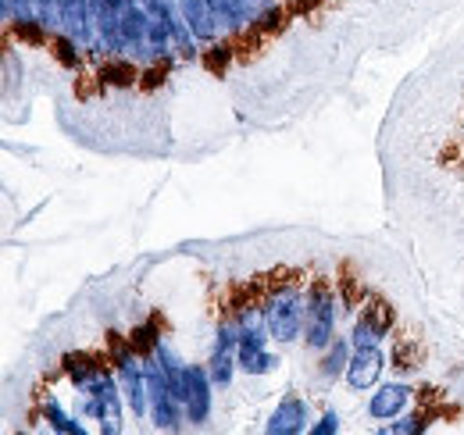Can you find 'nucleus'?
I'll return each mask as SVG.
<instances>
[{"label":"nucleus","mask_w":464,"mask_h":435,"mask_svg":"<svg viewBox=\"0 0 464 435\" xmlns=\"http://www.w3.org/2000/svg\"><path fill=\"white\" fill-rule=\"evenodd\" d=\"M265 318H268L272 335L283 339V343L296 339L300 328L307 325V296H304V289H300L293 278L290 282H279V285L268 293V300H265Z\"/></svg>","instance_id":"obj_1"},{"label":"nucleus","mask_w":464,"mask_h":435,"mask_svg":"<svg viewBox=\"0 0 464 435\" xmlns=\"http://www.w3.org/2000/svg\"><path fill=\"white\" fill-rule=\"evenodd\" d=\"M307 346L311 350H325L333 343V328H336V293L333 285L322 278L314 282V289L307 293Z\"/></svg>","instance_id":"obj_2"},{"label":"nucleus","mask_w":464,"mask_h":435,"mask_svg":"<svg viewBox=\"0 0 464 435\" xmlns=\"http://www.w3.org/2000/svg\"><path fill=\"white\" fill-rule=\"evenodd\" d=\"M82 396H86V414L101 421V432H121V396H118L111 372H104L97 382H90L82 389Z\"/></svg>","instance_id":"obj_3"},{"label":"nucleus","mask_w":464,"mask_h":435,"mask_svg":"<svg viewBox=\"0 0 464 435\" xmlns=\"http://www.w3.org/2000/svg\"><path fill=\"white\" fill-rule=\"evenodd\" d=\"M147 368V400H150V414L158 429H179V396L169 385V375L161 368V361H143Z\"/></svg>","instance_id":"obj_4"},{"label":"nucleus","mask_w":464,"mask_h":435,"mask_svg":"<svg viewBox=\"0 0 464 435\" xmlns=\"http://www.w3.org/2000/svg\"><path fill=\"white\" fill-rule=\"evenodd\" d=\"M179 400H182L186 418H189L193 425H204L208 414H211V372H204V368H189V364H186Z\"/></svg>","instance_id":"obj_5"},{"label":"nucleus","mask_w":464,"mask_h":435,"mask_svg":"<svg viewBox=\"0 0 464 435\" xmlns=\"http://www.w3.org/2000/svg\"><path fill=\"white\" fill-rule=\"evenodd\" d=\"M382 368H386V357H382L379 346H357L347 364L350 389H372L382 375Z\"/></svg>","instance_id":"obj_6"},{"label":"nucleus","mask_w":464,"mask_h":435,"mask_svg":"<svg viewBox=\"0 0 464 435\" xmlns=\"http://www.w3.org/2000/svg\"><path fill=\"white\" fill-rule=\"evenodd\" d=\"M390 325H393V311L390 307H382V304L364 307L357 325H353V346H379L390 335Z\"/></svg>","instance_id":"obj_7"},{"label":"nucleus","mask_w":464,"mask_h":435,"mask_svg":"<svg viewBox=\"0 0 464 435\" xmlns=\"http://www.w3.org/2000/svg\"><path fill=\"white\" fill-rule=\"evenodd\" d=\"M175 4H179L182 18H186V25L193 29L197 40H215L218 36V18L222 14L211 0H175Z\"/></svg>","instance_id":"obj_8"},{"label":"nucleus","mask_w":464,"mask_h":435,"mask_svg":"<svg viewBox=\"0 0 464 435\" xmlns=\"http://www.w3.org/2000/svg\"><path fill=\"white\" fill-rule=\"evenodd\" d=\"M304 429H307V403L300 396H286L276 407V414L268 418V425H265L268 435H296L304 432Z\"/></svg>","instance_id":"obj_9"},{"label":"nucleus","mask_w":464,"mask_h":435,"mask_svg":"<svg viewBox=\"0 0 464 435\" xmlns=\"http://www.w3.org/2000/svg\"><path fill=\"white\" fill-rule=\"evenodd\" d=\"M64 372H68V379L75 382V389L82 392L90 382H97L104 372H108V364L101 361V357H93V353H64Z\"/></svg>","instance_id":"obj_10"},{"label":"nucleus","mask_w":464,"mask_h":435,"mask_svg":"<svg viewBox=\"0 0 464 435\" xmlns=\"http://www.w3.org/2000/svg\"><path fill=\"white\" fill-rule=\"evenodd\" d=\"M407 400H411V389H407V385H401V382H393V385H382V389L372 396L368 411H372V418L390 421V418H397V414L404 411Z\"/></svg>","instance_id":"obj_11"},{"label":"nucleus","mask_w":464,"mask_h":435,"mask_svg":"<svg viewBox=\"0 0 464 435\" xmlns=\"http://www.w3.org/2000/svg\"><path fill=\"white\" fill-rule=\"evenodd\" d=\"M97 79H101V86H132V82L140 79V68H136L129 57L111 54L97 68Z\"/></svg>","instance_id":"obj_12"},{"label":"nucleus","mask_w":464,"mask_h":435,"mask_svg":"<svg viewBox=\"0 0 464 435\" xmlns=\"http://www.w3.org/2000/svg\"><path fill=\"white\" fill-rule=\"evenodd\" d=\"M350 364V350L343 339H336V343H329V353L322 357V375L325 379H340L343 372H347Z\"/></svg>","instance_id":"obj_13"},{"label":"nucleus","mask_w":464,"mask_h":435,"mask_svg":"<svg viewBox=\"0 0 464 435\" xmlns=\"http://www.w3.org/2000/svg\"><path fill=\"white\" fill-rule=\"evenodd\" d=\"M44 418L51 421V429H54V432H64V435H82V432H86V429H82V421L68 418V414L61 411L54 400H47V403H44Z\"/></svg>","instance_id":"obj_14"},{"label":"nucleus","mask_w":464,"mask_h":435,"mask_svg":"<svg viewBox=\"0 0 464 435\" xmlns=\"http://www.w3.org/2000/svg\"><path fill=\"white\" fill-rule=\"evenodd\" d=\"M132 346H136V353H143V357H150V353H158V346H161V339H158V325L150 322V325H140L132 328Z\"/></svg>","instance_id":"obj_15"},{"label":"nucleus","mask_w":464,"mask_h":435,"mask_svg":"<svg viewBox=\"0 0 464 435\" xmlns=\"http://www.w3.org/2000/svg\"><path fill=\"white\" fill-rule=\"evenodd\" d=\"M54 57H58L64 68H72V72H79V64H82V57H79V44H75L68 33L54 40Z\"/></svg>","instance_id":"obj_16"},{"label":"nucleus","mask_w":464,"mask_h":435,"mask_svg":"<svg viewBox=\"0 0 464 435\" xmlns=\"http://www.w3.org/2000/svg\"><path fill=\"white\" fill-rule=\"evenodd\" d=\"M226 22H250V0H211Z\"/></svg>","instance_id":"obj_17"},{"label":"nucleus","mask_w":464,"mask_h":435,"mask_svg":"<svg viewBox=\"0 0 464 435\" xmlns=\"http://www.w3.org/2000/svg\"><path fill=\"white\" fill-rule=\"evenodd\" d=\"M33 4H36V18H40L47 29L61 25V4L58 0H33Z\"/></svg>","instance_id":"obj_18"},{"label":"nucleus","mask_w":464,"mask_h":435,"mask_svg":"<svg viewBox=\"0 0 464 435\" xmlns=\"http://www.w3.org/2000/svg\"><path fill=\"white\" fill-rule=\"evenodd\" d=\"M33 14H36V4L33 0H4V22L33 18Z\"/></svg>","instance_id":"obj_19"},{"label":"nucleus","mask_w":464,"mask_h":435,"mask_svg":"<svg viewBox=\"0 0 464 435\" xmlns=\"http://www.w3.org/2000/svg\"><path fill=\"white\" fill-rule=\"evenodd\" d=\"M165 75H169V64L161 61V64H154V68H147L140 79H143V90H154L158 82H165Z\"/></svg>","instance_id":"obj_20"},{"label":"nucleus","mask_w":464,"mask_h":435,"mask_svg":"<svg viewBox=\"0 0 464 435\" xmlns=\"http://www.w3.org/2000/svg\"><path fill=\"white\" fill-rule=\"evenodd\" d=\"M390 432L397 435H411V432H425V418H404V421H397V425H390Z\"/></svg>","instance_id":"obj_21"},{"label":"nucleus","mask_w":464,"mask_h":435,"mask_svg":"<svg viewBox=\"0 0 464 435\" xmlns=\"http://www.w3.org/2000/svg\"><path fill=\"white\" fill-rule=\"evenodd\" d=\"M336 429H340V418L329 411V414H325V418H322V421L311 429V435H329V432H336Z\"/></svg>","instance_id":"obj_22"}]
</instances>
